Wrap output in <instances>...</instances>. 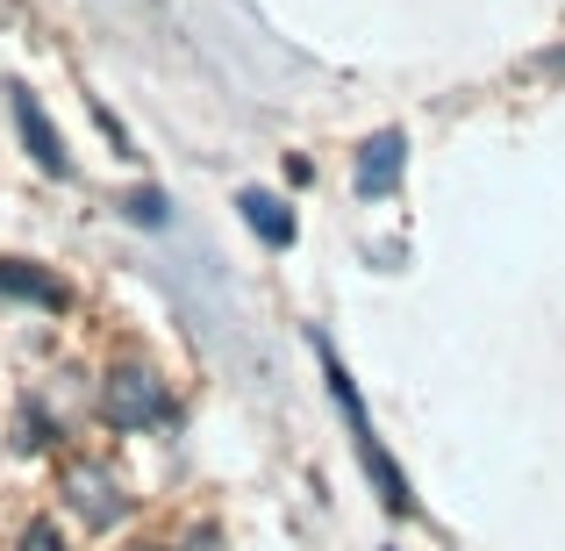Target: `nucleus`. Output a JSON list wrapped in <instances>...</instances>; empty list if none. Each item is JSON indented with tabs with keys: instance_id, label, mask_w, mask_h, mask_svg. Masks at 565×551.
Here are the masks:
<instances>
[{
	"instance_id": "9",
	"label": "nucleus",
	"mask_w": 565,
	"mask_h": 551,
	"mask_svg": "<svg viewBox=\"0 0 565 551\" xmlns=\"http://www.w3.org/2000/svg\"><path fill=\"white\" fill-rule=\"evenodd\" d=\"M14 551H65V538H57V523H29Z\"/></svg>"
},
{
	"instance_id": "8",
	"label": "nucleus",
	"mask_w": 565,
	"mask_h": 551,
	"mask_svg": "<svg viewBox=\"0 0 565 551\" xmlns=\"http://www.w3.org/2000/svg\"><path fill=\"white\" fill-rule=\"evenodd\" d=\"M122 215L143 222V230H158V222H166V193H158V187H137V193L122 201Z\"/></svg>"
},
{
	"instance_id": "10",
	"label": "nucleus",
	"mask_w": 565,
	"mask_h": 551,
	"mask_svg": "<svg viewBox=\"0 0 565 551\" xmlns=\"http://www.w3.org/2000/svg\"><path fill=\"white\" fill-rule=\"evenodd\" d=\"M186 551H215V544H207V538H193V544H186Z\"/></svg>"
},
{
	"instance_id": "11",
	"label": "nucleus",
	"mask_w": 565,
	"mask_h": 551,
	"mask_svg": "<svg viewBox=\"0 0 565 551\" xmlns=\"http://www.w3.org/2000/svg\"><path fill=\"white\" fill-rule=\"evenodd\" d=\"M129 551H158V544H129Z\"/></svg>"
},
{
	"instance_id": "1",
	"label": "nucleus",
	"mask_w": 565,
	"mask_h": 551,
	"mask_svg": "<svg viewBox=\"0 0 565 551\" xmlns=\"http://www.w3.org/2000/svg\"><path fill=\"white\" fill-rule=\"evenodd\" d=\"M322 351V380H330V401L344 409V423H351V444H359V466H365V480L380 487V501L394 516H415L423 501H415V487H408V473L386 458V444H380V430H373V415H365V401H359V380H351L344 365L330 359V345H316Z\"/></svg>"
},
{
	"instance_id": "5",
	"label": "nucleus",
	"mask_w": 565,
	"mask_h": 551,
	"mask_svg": "<svg viewBox=\"0 0 565 551\" xmlns=\"http://www.w3.org/2000/svg\"><path fill=\"white\" fill-rule=\"evenodd\" d=\"M401 166H408V137H401V129H380L359 151V193L365 201H386V193L401 187Z\"/></svg>"
},
{
	"instance_id": "6",
	"label": "nucleus",
	"mask_w": 565,
	"mask_h": 551,
	"mask_svg": "<svg viewBox=\"0 0 565 551\" xmlns=\"http://www.w3.org/2000/svg\"><path fill=\"white\" fill-rule=\"evenodd\" d=\"M236 215L250 222V236H258V244H273V251H287V244H294V208H287V201H273L265 187H244V193H236Z\"/></svg>"
},
{
	"instance_id": "3",
	"label": "nucleus",
	"mask_w": 565,
	"mask_h": 551,
	"mask_svg": "<svg viewBox=\"0 0 565 551\" xmlns=\"http://www.w3.org/2000/svg\"><path fill=\"white\" fill-rule=\"evenodd\" d=\"M65 501H72V516H79L86 530H115L122 523V480H115L108 466H94V458H79V466H65Z\"/></svg>"
},
{
	"instance_id": "2",
	"label": "nucleus",
	"mask_w": 565,
	"mask_h": 551,
	"mask_svg": "<svg viewBox=\"0 0 565 551\" xmlns=\"http://www.w3.org/2000/svg\"><path fill=\"white\" fill-rule=\"evenodd\" d=\"M166 415H172V394L151 365L108 372V386H100V423L108 430H151V423H166Z\"/></svg>"
},
{
	"instance_id": "7",
	"label": "nucleus",
	"mask_w": 565,
	"mask_h": 551,
	"mask_svg": "<svg viewBox=\"0 0 565 551\" xmlns=\"http://www.w3.org/2000/svg\"><path fill=\"white\" fill-rule=\"evenodd\" d=\"M0 301H29V308H65V287H57L43 265L0 258Z\"/></svg>"
},
{
	"instance_id": "4",
	"label": "nucleus",
	"mask_w": 565,
	"mask_h": 551,
	"mask_svg": "<svg viewBox=\"0 0 565 551\" xmlns=\"http://www.w3.org/2000/svg\"><path fill=\"white\" fill-rule=\"evenodd\" d=\"M8 108H14V129H22L29 158H36L43 172H57V180H65V172H72V158H65V137L51 129V115H43V100L29 94L22 80H14V86H8Z\"/></svg>"
}]
</instances>
